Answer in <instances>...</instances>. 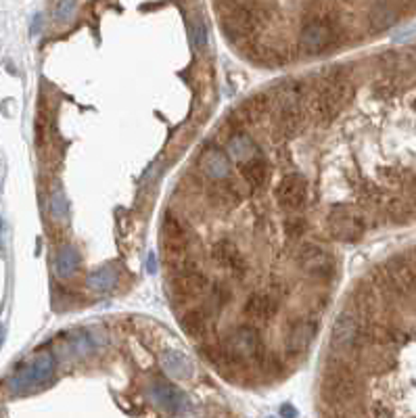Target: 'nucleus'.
Wrapping results in <instances>:
<instances>
[{
    "label": "nucleus",
    "mask_w": 416,
    "mask_h": 418,
    "mask_svg": "<svg viewBox=\"0 0 416 418\" xmlns=\"http://www.w3.org/2000/svg\"><path fill=\"white\" fill-rule=\"evenodd\" d=\"M299 268L318 282H331L337 274V261H334L333 253H329L325 247H320L312 257L299 263Z\"/></svg>",
    "instance_id": "obj_13"
},
{
    "label": "nucleus",
    "mask_w": 416,
    "mask_h": 418,
    "mask_svg": "<svg viewBox=\"0 0 416 418\" xmlns=\"http://www.w3.org/2000/svg\"><path fill=\"white\" fill-rule=\"evenodd\" d=\"M268 176H270V166H268V159L261 153L251 157L247 162H243V166H241L243 184L249 188L251 192H257L259 188H264L266 182H268Z\"/></svg>",
    "instance_id": "obj_17"
},
{
    "label": "nucleus",
    "mask_w": 416,
    "mask_h": 418,
    "mask_svg": "<svg viewBox=\"0 0 416 418\" xmlns=\"http://www.w3.org/2000/svg\"><path fill=\"white\" fill-rule=\"evenodd\" d=\"M74 6H76V0H61L59 6H57V19L67 21L74 13Z\"/></svg>",
    "instance_id": "obj_29"
},
{
    "label": "nucleus",
    "mask_w": 416,
    "mask_h": 418,
    "mask_svg": "<svg viewBox=\"0 0 416 418\" xmlns=\"http://www.w3.org/2000/svg\"><path fill=\"white\" fill-rule=\"evenodd\" d=\"M226 153H228L230 159L243 164V162H247L251 157L259 155L261 151H259V147L253 143V138H251L245 130H237V132H233V134L226 136Z\"/></svg>",
    "instance_id": "obj_18"
},
{
    "label": "nucleus",
    "mask_w": 416,
    "mask_h": 418,
    "mask_svg": "<svg viewBox=\"0 0 416 418\" xmlns=\"http://www.w3.org/2000/svg\"><path fill=\"white\" fill-rule=\"evenodd\" d=\"M329 303H331V295H329V293H318V295L312 299V306H314V312H312V316H318V314H323V312L329 308Z\"/></svg>",
    "instance_id": "obj_28"
},
{
    "label": "nucleus",
    "mask_w": 416,
    "mask_h": 418,
    "mask_svg": "<svg viewBox=\"0 0 416 418\" xmlns=\"http://www.w3.org/2000/svg\"><path fill=\"white\" fill-rule=\"evenodd\" d=\"M339 111H341V105L334 100L333 94L325 86H320L316 92L308 94L306 98V113L312 115L316 124L320 126H331Z\"/></svg>",
    "instance_id": "obj_10"
},
{
    "label": "nucleus",
    "mask_w": 416,
    "mask_h": 418,
    "mask_svg": "<svg viewBox=\"0 0 416 418\" xmlns=\"http://www.w3.org/2000/svg\"><path fill=\"white\" fill-rule=\"evenodd\" d=\"M270 418H274V417H270Z\"/></svg>",
    "instance_id": "obj_34"
},
{
    "label": "nucleus",
    "mask_w": 416,
    "mask_h": 418,
    "mask_svg": "<svg viewBox=\"0 0 416 418\" xmlns=\"http://www.w3.org/2000/svg\"><path fill=\"white\" fill-rule=\"evenodd\" d=\"M151 398L157 406H162L167 412H180L186 406V398L184 393L174 387L167 381H155L151 387Z\"/></svg>",
    "instance_id": "obj_16"
},
{
    "label": "nucleus",
    "mask_w": 416,
    "mask_h": 418,
    "mask_svg": "<svg viewBox=\"0 0 416 418\" xmlns=\"http://www.w3.org/2000/svg\"><path fill=\"white\" fill-rule=\"evenodd\" d=\"M243 310H245V314H247L249 320L264 325V322H268L272 316H276V312L280 310V299L274 297V295L268 293V291L255 293V295H251L249 299L245 301V308H243Z\"/></svg>",
    "instance_id": "obj_14"
},
{
    "label": "nucleus",
    "mask_w": 416,
    "mask_h": 418,
    "mask_svg": "<svg viewBox=\"0 0 416 418\" xmlns=\"http://www.w3.org/2000/svg\"><path fill=\"white\" fill-rule=\"evenodd\" d=\"M343 38V27L333 13H306L299 32V46L308 55H323Z\"/></svg>",
    "instance_id": "obj_1"
},
{
    "label": "nucleus",
    "mask_w": 416,
    "mask_h": 418,
    "mask_svg": "<svg viewBox=\"0 0 416 418\" xmlns=\"http://www.w3.org/2000/svg\"><path fill=\"white\" fill-rule=\"evenodd\" d=\"M48 211H51V216H53L55 220L67 218V214H70V203H67V197H65V192H63L61 188H57V190L51 192V197H48Z\"/></svg>",
    "instance_id": "obj_25"
},
{
    "label": "nucleus",
    "mask_w": 416,
    "mask_h": 418,
    "mask_svg": "<svg viewBox=\"0 0 416 418\" xmlns=\"http://www.w3.org/2000/svg\"><path fill=\"white\" fill-rule=\"evenodd\" d=\"M57 368V360L51 351H42L34 358V362H30L27 366H23L15 377L8 379L6 387L11 393H25L32 391L40 385H44L53 372Z\"/></svg>",
    "instance_id": "obj_5"
},
{
    "label": "nucleus",
    "mask_w": 416,
    "mask_h": 418,
    "mask_svg": "<svg viewBox=\"0 0 416 418\" xmlns=\"http://www.w3.org/2000/svg\"><path fill=\"white\" fill-rule=\"evenodd\" d=\"M266 291H268V293H272L274 297H278L280 301H282V297H285V295L289 293V289H287V285H282L280 280H274V282H270Z\"/></svg>",
    "instance_id": "obj_30"
},
{
    "label": "nucleus",
    "mask_w": 416,
    "mask_h": 418,
    "mask_svg": "<svg viewBox=\"0 0 416 418\" xmlns=\"http://www.w3.org/2000/svg\"><path fill=\"white\" fill-rule=\"evenodd\" d=\"M318 327H320L318 325V318L312 316V314L293 320L291 327H289V333L285 337V351H287V355H293V358L301 355L312 345L314 337L318 333Z\"/></svg>",
    "instance_id": "obj_8"
},
{
    "label": "nucleus",
    "mask_w": 416,
    "mask_h": 418,
    "mask_svg": "<svg viewBox=\"0 0 416 418\" xmlns=\"http://www.w3.org/2000/svg\"><path fill=\"white\" fill-rule=\"evenodd\" d=\"M368 220L366 214L349 207L334 205L327 216V233L341 243H358L366 235Z\"/></svg>",
    "instance_id": "obj_3"
},
{
    "label": "nucleus",
    "mask_w": 416,
    "mask_h": 418,
    "mask_svg": "<svg viewBox=\"0 0 416 418\" xmlns=\"http://www.w3.org/2000/svg\"><path fill=\"white\" fill-rule=\"evenodd\" d=\"M282 228H285V235L291 243H299L308 233V220L299 214H293L282 222Z\"/></svg>",
    "instance_id": "obj_23"
},
{
    "label": "nucleus",
    "mask_w": 416,
    "mask_h": 418,
    "mask_svg": "<svg viewBox=\"0 0 416 418\" xmlns=\"http://www.w3.org/2000/svg\"><path fill=\"white\" fill-rule=\"evenodd\" d=\"M115 272L113 268H98L96 272H92L86 280V285L92 289V291H107L115 285Z\"/></svg>",
    "instance_id": "obj_24"
},
{
    "label": "nucleus",
    "mask_w": 416,
    "mask_h": 418,
    "mask_svg": "<svg viewBox=\"0 0 416 418\" xmlns=\"http://www.w3.org/2000/svg\"><path fill=\"white\" fill-rule=\"evenodd\" d=\"M280 417L282 418H295L297 417V410L291 406V404H285V406H280Z\"/></svg>",
    "instance_id": "obj_31"
},
{
    "label": "nucleus",
    "mask_w": 416,
    "mask_h": 418,
    "mask_svg": "<svg viewBox=\"0 0 416 418\" xmlns=\"http://www.w3.org/2000/svg\"><path fill=\"white\" fill-rule=\"evenodd\" d=\"M383 211L389 220L398 224H408L415 218V201L412 197H389L383 201Z\"/></svg>",
    "instance_id": "obj_20"
},
{
    "label": "nucleus",
    "mask_w": 416,
    "mask_h": 418,
    "mask_svg": "<svg viewBox=\"0 0 416 418\" xmlns=\"http://www.w3.org/2000/svg\"><path fill=\"white\" fill-rule=\"evenodd\" d=\"M0 418H4V412H2V408H0Z\"/></svg>",
    "instance_id": "obj_33"
},
{
    "label": "nucleus",
    "mask_w": 416,
    "mask_h": 418,
    "mask_svg": "<svg viewBox=\"0 0 416 418\" xmlns=\"http://www.w3.org/2000/svg\"><path fill=\"white\" fill-rule=\"evenodd\" d=\"M2 341H4V329L0 327V345H2Z\"/></svg>",
    "instance_id": "obj_32"
},
{
    "label": "nucleus",
    "mask_w": 416,
    "mask_h": 418,
    "mask_svg": "<svg viewBox=\"0 0 416 418\" xmlns=\"http://www.w3.org/2000/svg\"><path fill=\"white\" fill-rule=\"evenodd\" d=\"M197 164H199L201 174L207 180H224V178H230V174H233L228 153L220 145H216L214 141L205 143V149L201 151Z\"/></svg>",
    "instance_id": "obj_9"
},
{
    "label": "nucleus",
    "mask_w": 416,
    "mask_h": 418,
    "mask_svg": "<svg viewBox=\"0 0 416 418\" xmlns=\"http://www.w3.org/2000/svg\"><path fill=\"white\" fill-rule=\"evenodd\" d=\"M398 19H400V11L391 0H379L368 11V23L375 32L389 30L391 25L398 23Z\"/></svg>",
    "instance_id": "obj_19"
},
{
    "label": "nucleus",
    "mask_w": 416,
    "mask_h": 418,
    "mask_svg": "<svg viewBox=\"0 0 416 418\" xmlns=\"http://www.w3.org/2000/svg\"><path fill=\"white\" fill-rule=\"evenodd\" d=\"M178 320H180V327L190 334L193 339H205L209 334V331H212V327H214V316L201 303L188 306L178 316Z\"/></svg>",
    "instance_id": "obj_12"
},
{
    "label": "nucleus",
    "mask_w": 416,
    "mask_h": 418,
    "mask_svg": "<svg viewBox=\"0 0 416 418\" xmlns=\"http://www.w3.org/2000/svg\"><path fill=\"white\" fill-rule=\"evenodd\" d=\"M162 237H164V243H176V245H182V247H188L193 249L195 243H197V237L188 224V220L176 211H167L164 216V224H162Z\"/></svg>",
    "instance_id": "obj_11"
},
{
    "label": "nucleus",
    "mask_w": 416,
    "mask_h": 418,
    "mask_svg": "<svg viewBox=\"0 0 416 418\" xmlns=\"http://www.w3.org/2000/svg\"><path fill=\"white\" fill-rule=\"evenodd\" d=\"M280 207L289 214H299L308 205V182L301 174H287L274 190Z\"/></svg>",
    "instance_id": "obj_6"
},
{
    "label": "nucleus",
    "mask_w": 416,
    "mask_h": 418,
    "mask_svg": "<svg viewBox=\"0 0 416 418\" xmlns=\"http://www.w3.org/2000/svg\"><path fill=\"white\" fill-rule=\"evenodd\" d=\"M80 268V253L76 247L63 245L55 253V272L59 278H70Z\"/></svg>",
    "instance_id": "obj_21"
},
{
    "label": "nucleus",
    "mask_w": 416,
    "mask_h": 418,
    "mask_svg": "<svg viewBox=\"0 0 416 418\" xmlns=\"http://www.w3.org/2000/svg\"><path fill=\"white\" fill-rule=\"evenodd\" d=\"M203 297L205 299L199 301V303L216 318L218 314H222L228 308V303L235 297V291H233V287L226 280H209V287L203 293Z\"/></svg>",
    "instance_id": "obj_15"
},
{
    "label": "nucleus",
    "mask_w": 416,
    "mask_h": 418,
    "mask_svg": "<svg viewBox=\"0 0 416 418\" xmlns=\"http://www.w3.org/2000/svg\"><path fill=\"white\" fill-rule=\"evenodd\" d=\"M188 36H190V42L195 48H203L207 44V27L201 19H195L190 25H188Z\"/></svg>",
    "instance_id": "obj_26"
},
{
    "label": "nucleus",
    "mask_w": 416,
    "mask_h": 418,
    "mask_svg": "<svg viewBox=\"0 0 416 418\" xmlns=\"http://www.w3.org/2000/svg\"><path fill=\"white\" fill-rule=\"evenodd\" d=\"M222 343L228 347V351L237 358L239 364H245V362L261 364V360L266 355L264 337L257 331V327L251 325V322H245V325L237 327Z\"/></svg>",
    "instance_id": "obj_4"
},
{
    "label": "nucleus",
    "mask_w": 416,
    "mask_h": 418,
    "mask_svg": "<svg viewBox=\"0 0 416 418\" xmlns=\"http://www.w3.org/2000/svg\"><path fill=\"white\" fill-rule=\"evenodd\" d=\"M162 364H164V370L171 379H186V377H190V370H193L186 355L180 353V351H164Z\"/></svg>",
    "instance_id": "obj_22"
},
{
    "label": "nucleus",
    "mask_w": 416,
    "mask_h": 418,
    "mask_svg": "<svg viewBox=\"0 0 416 418\" xmlns=\"http://www.w3.org/2000/svg\"><path fill=\"white\" fill-rule=\"evenodd\" d=\"M323 393L325 400L331 406H347L353 404L360 396V385L356 379V372L351 368V362L339 353H333L329 358V366L325 372V383H323Z\"/></svg>",
    "instance_id": "obj_2"
},
{
    "label": "nucleus",
    "mask_w": 416,
    "mask_h": 418,
    "mask_svg": "<svg viewBox=\"0 0 416 418\" xmlns=\"http://www.w3.org/2000/svg\"><path fill=\"white\" fill-rule=\"evenodd\" d=\"M400 78H383L381 82L375 84V94L379 96V98H389V96H394L398 90H400V86L402 84L398 82Z\"/></svg>",
    "instance_id": "obj_27"
},
{
    "label": "nucleus",
    "mask_w": 416,
    "mask_h": 418,
    "mask_svg": "<svg viewBox=\"0 0 416 418\" xmlns=\"http://www.w3.org/2000/svg\"><path fill=\"white\" fill-rule=\"evenodd\" d=\"M212 259L216 261V266H220L222 270L230 272L233 278L243 280L249 274V263L243 255V251L239 249L230 239H220L212 251H209Z\"/></svg>",
    "instance_id": "obj_7"
}]
</instances>
